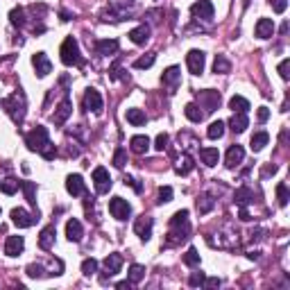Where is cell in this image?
I'll use <instances>...</instances> for the list:
<instances>
[{
    "label": "cell",
    "mask_w": 290,
    "mask_h": 290,
    "mask_svg": "<svg viewBox=\"0 0 290 290\" xmlns=\"http://www.w3.org/2000/svg\"><path fill=\"white\" fill-rule=\"evenodd\" d=\"M184 263L188 265V268H198V265H199V254H198L195 247H191V250L184 254Z\"/></svg>",
    "instance_id": "obj_43"
},
{
    "label": "cell",
    "mask_w": 290,
    "mask_h": 290,
    "mask_svg": "<svg viewBox=\"0 0 290 290\" xmlns=\"http://www.w3.org/2000/svg\"><path fill=\"white\" fill-rule=\"evenodd\" d=\"M27 274H30V277L32 279H36V277H43V268H41V265H27Z\"/></svg>",
    "instance_id": "obj_50"
},
{
    "label": "cell",
    "mask_w": 290,
    "mask_h": 290,
    "mask_svg": "<svg viewBox=\"0 0 290 290\" xmlns=\"http://www.w3.org/2000/svg\"><path fill=\"white\" fill-rule=\"evenodd\" d=\"M20 188L25 193V199L30 206H36V186L32 181H20Z\"/></svg>",
    "instance_id": "obj_35"
},
{
    "label": "cell",
    "mask_w": 290,
    "mask_h": 290,
    "mask_svg": "<svg viewBox=\"0 0 290 290\" xmlns=\"http://www.w3.org/2000/svg\"><path fill=\"white\" fill-rule=\"evenodd\" d=\"M234 199H236L238 206H247L250 202H254V191H250L247 186H240L236 191V195H234Z\"/></svg>",
    "instance_id": "obj_29"
},
{
    "label": "cell",
    "mask_w": 290,
    "mask_h": 290,
    "mask_svg": "<svg viewBox=\"0 0 290 290\" xmlns=\"http://www.w3.org/2000/svg\"><path fill=\"white\" fill-rule=\"evenodd\" d=\"M109 75H111V79H125V75H123V71H120L118 64H113L111 71H109Z\"/></svg>",
    "instance_id": "obj_55"
},
{
    "label": "cell",
    "mask_w": 290,
    "mask_h": 290,
    "mask_svg": "<svg viewBox=\"0 0 290 290\" xmlns=\"http://www.w3.org/2000/svg\"><path fill=\"white\" fill-rule=\"evenodd\" d=\"M206 136L211 141H218L224 136V123L222 120H213L211 125H209V129H206Z\"/></svg>",
    "instance_id": "obj_33"
},
{
    "label": "cell",
    "mask_w": 290,
    "mask_h": 290,
    "mask_svg": "<svg viewBox=\"0 0 290 290\" xmlns=\"http://www.w3.org/2000/svg\"><path fill=\"white\" fill-rule=\"evenodd\" d=\"M143 277H145V268L143 265H139V263H134L132 268H129V272H127V281L129 284H139V281H143Z\"/></svg>",
    "instance_id": "obj_34"
},
{
    "label": "cell",
    "mask_w": 290,
    "mask_h": 290,
    "mask_svg": "<svg viewBox=\"0 0 290 290\" xmlns=\"http://www.w3.org/2000/svg\"><path fill=\"white\" fill-rule=\"evenodd\" d=\"M222 284V281H220V279L218 277H211V279H204V286L206 288H218V286Z\"/></svg>",
    "instance_id": "obj_56"
},
{
    "label": "cell",
    "mask_w": 290,
    "mask_h": 290,
    "mask_svg": "<svg viewBox=\"0 0 290 290\" xmlns=\"http://www.w3.org/2000/svg\"><path fill=\"white\" fill-rule=\"evenodd\" d=\"M204 279H206L204 272H193L191 279H188V284H191L193 288H198V286H204Z\"/></svg>",
    "instance_id": "obj_48"
},
{
    "label": "cell",
    "mask_w": 290,
    "mask_h": 290,
    "mask_svg": "<svg viewBox=\"0 0 290 290\" xmlns=\"http://www.w3.org/2000/svg\"><path fill=\"white\" fill-rule=\"evenodd\" d=\"M123 181H125V186H132V188H134V191H136V193H141V191H143V186H141V184H139V181H136V179H134V177H129V175H127V177L123 179Z\"/></svg>",
    "instance_id": "obj_53"
},
{
    "label": "cell",
    "mask_w": 290,
    "mask_h": 290,
    "mask_svg": "<svg viewBox=\"0 0 290 290\" xmlns=\"http://www.w3.org/2000/svg\"><path fill=\"white\" fill-rule=\"evenodd\" d=\"M125 163H127V152L123 150V147H118L116 154H113V165H116V168H125Z\"/></svg>",
    "instance_id": "obj_47"
},
{
    "label": "cell",
    "mask_w": 290,
    "mask_h": 290,
    "mask_svg": "<svg viewBox=\"0 0 290 290\" xmlns=\"http://www.w3.org/2000/svg\"><path fill=\"white\" fill-rule=\"evenodd\" d=\"M41 157L43 159H48V161H50V159H54L57 157V147H54L53 145V141H48L46 145H43V147H41V152H39Z\"/></svg>",
    "instance_id": "obj_46"
},
{
    "label": "cell",
    "mask_w": 290,
    "mask_h": 290,
    "mask_svg": "<svg viewBox=\"0 0 290 290\" xmlns=\"http://www.w3.org/2000/svg\"><path fill=\"white\" fill-rule=\"evenodd\" d=\"M277 199H279V206H286L290 199V193H288V186L281 181V184H277Z\"/></svg>",
    "instance_id": "obj_45"
},
{
    "label": "cell",
    "mask_w": 290,
    "mask_h": 290,
    "mask_svg": "<svg viewBox=\"0 0 290 290\" xmlns=\"http://www.w3.org/2000/svg\"><path fill=\"white\" fill-rule=\"evenodd\" d=\"M9 20H12V25L23 27L25 25V12H23L20 7H14L12 12H9Z\"/></svg>",
    "instance_id": "obj_40"
},
{
    "label": "cell",
    "mask_w": 290,
    "mask_h": 290,
    "mask_svg": "<svg viewBox=\"0 0 290 290\" xmlns=\"http://www.w3.org/2000/svg\"><path fill=\"white\" fill-rule=\"evenodd\" d=\"M229 127L234 134H243L247 127H250V118H247V113H234L229 120Z\"/></svg>",
    "instance_id": "obj_21"
},
{
    "label": "cell",
    "mask_w": 290,
    "mask_h": 290,
    "mask_svg": "<svg viewBox=\"0 0 290 290\" xmlns=\"http://www.w3.org/2000/svg\"><path fill=\"white\" fill-rule=\"evenodd\" d=\"M186 64H188V71L193 75H202L204 72V64H206V54L202 50H191L186 54Z\"/></svg>",
    "instance_id": "obj_9"
},
{
    "label": "cell",
    "mask_w": 290,
    "mask_h": 290,
    "mask_svg": "<svg viewBox=\"0 0 290 290\" xmlns=\"http://www.w3.org/2000/svg\"><path fill=\"white\" fill-rule=\"evenodd\" d=\"M95 48H98V54H105V57H109V54H116L118 53V41L116 39H102L95 43Z\"/></svg>",
    "instance_id": "obj_25"
},
{
    "label": "cell",
    "mask_w": 290,
    "mask_h": 290,
    "mask_svg": "<svg viewBox=\"0 0 290 290\" xmlns=\"http://www.w3.org/2000/svg\"><path fill=\"white\" fill-rule=\"evenodd\" d=\"M66 191L71 193L72 198H77V195H82V193L86 191L82 175H68V177H66Z\"/></svg>",
    "instance_id": "obj_16"
},
{
    "label": "cell",
    "mask_w": 290,
    "mask_h": 290,
    "mask_svg": "<svg viewBox=\"0 0 290 290\" xmlns=\"http://www.w3.org/2000/svg\"><path fill=\"white\" fill-rule=\"evenodd\" d=\"M84 109H86V111H91V113H95V116L102 113L105 102H102L100 91H95V89H86V93H84Z\"/></svg>",
    "instance_id": "obj_6"
},
{
    "label": "cell",
    "mask_w": 290,
    "mask_h": 290,
    "mask_svg": "<svg viewBox=\"0 0 290 290\" xmlns=\"http://www.w3.org/2000/svg\"><path fill=\"white\" fill-rule=\"evenodd\" d=\"M193 168H195V163H193L191 154H184V157L179 159V163H177V172H179V175H188Z\"/></svg>",
    "instance_id": "obj_38"
},
{
    "label": "cell",
    "mask_w": 290,
    "mask_h": 290,
    "mask_svg": "<svg viewBox=\"0 0 290 290\" xmlns=\"http://www.w3.org/2000/svg\"><path fill=\"white\" fill-rule=\"evenodd\" d=\"M256 118H258V123H265V120L270 118V109H268V107H258Z\"/></svg>",
    "instance_id": "obj_54"
},
{
    "label": "cell",
    "mask_w": 290,
    "mask_h": 290,
    "mask_svg": "<svg viewBox=\"0 0 290 290\" xmlns=\"http://www.w3.org/2000/svg\"><path fill=\"white\" fill-rule=\"evenodd\" d=\"M54 236H57L54 224H50V227H46V229L41 231V236H39V247L41 250H50V247L54 245Z\"/></svg>",
    "instance_id": "obj_23"
},
{
    "label": "cell",
    "mask_w": 290,
    "mask_h": 290,
    "mask_svg": "<svg viewBox=\"0 0 290 290\" xmlns=\"http://www.w3.org/2000/svg\"><path fill=\"white\" fill-rule=\"evenodd\" d=\"M154 59H157V54H143V57H139V59L134 61V68H139V71H143V68H150L152 64H154Z\"/></svg>",
    "instance_id": "obj_41"
},
{
    "label": "cell",
    "mask_w": 290,
    "mask_h": 290,
    "mask_svg": "<svg viewBox=\"0 0 290 290\" xmlns=\"http://www.w3.org/2000/svg\"><path fill=\"white\" fill-rule=\"evenodd\" d=\"M109 213H111L116 220L123 222V220H127V218L132 216V204L123 198H113V199H109Z\"/></svg>",
    "instance_id": "obj_5"
},
{
    "label": "cell",
    "mask_w": 290,
    "mask_h": 290,
    "mask_svg": "<svg viewBox=\"0 0 290 290\" xmlns=\"http://www.w3.org/2000/svg\"><path fill=\"white\" fill-rule=\"evenodd\" d=\"M188 231H191V224H188V211L181 209L175 216L170 218V243H177V240H186L188 238Z\"/></svg>",
    "instance_id": "obj_2"
},
{
    "label": "cell",
    "mask_w": 290,
    "mask_h": 290,
    "mask_svg": "<svg viewBox=\"0 0 290 290\" xmlns=\"http://www.w3.org/2000/svg\"><path fill=\"white\" fill-rule=\"evenodd\" d=\"M272 34H274V23H272V18H258V23H256L258 39H270Z\"/></svg>",
    "instance_id": "obj_24"
},
{
    "label": "cell",
    "mask_w": 290,
    "mask_h": 290,
    "mask_svg": "<svg viewBox=\"0 0 290 290\" xmlns=\"http://www.w3.org/2000/svg\"><path fill=\"white\" fill-rule=\"evenodd\" d=\"M184 113H186V118L191 120V123H202V120H204V111H199V107L195 105V102L186 105Z\"/></svg>",
    "instance_id": "obj_32"
},
{
    "label": "cell",
    "mask_w": 290,
    "mask_h": 290,
    "mask_svg": "<svg viewBox=\"0 0 290 290\" xmlns=\"http://www.w3.org/2000/svg\"><path fill=\"white\" fill-rule=\"evenodd\" d=\"M229 109L234 113H247V109H250V102H247L243 95H234V98L229 100Z\"/></svg>",
    "instance_id": "obj_30"
},
{
    "label": "cell",
    "mask_w": 290,
    "mask_h": 290,
    "mask_svg": "<svg viewBox=\"0 0 290 290\" xmlns=\"http://www.w3.org/2000/svg\"><path fill=\"white\" fill-rule=\"evenodd\" d=\"M198 100H199V105H202L199 109H206L209 113L216 111L218 107H220V93L218 91H199Z\"/></svg>",
    "instance_id": "obj_10"
},
{
    "label": "cell",
    "mask_w": 290,
    "mask_h": 290,
    "mask_svg": "<svg viewBox=\"0 0 290 290\" xmlns=\"http://www.w3.org/2000/svg\"><path fill=\"white\" fill-rule=\"evenodd\" d=\"M238 216H240V220H245V222H247V220H252L250 211H247V209H245V206H240V213H238Z\"/></svg>",
    "instance_id": "obj_57"
},
{
    "label": "cell",
    "mask_w": 290,
    "mask_h": 290,
    "mask_svg": "<svg viewBox=\"0 0 290 290\" xmlns=\"http://www.w3.org/2000/svg\"><path fill=\"white\" fill-rule=\"evenodd\" d=\"M268 143H270V134L268 132H254V136H252V141H250V147H252V152H261Z\"/></svg>",
    "instance_id": "obj_28"
},
{
    "label": "cell",
    "mask_w": 290,
    "mask_h": 290,
    "mask_svg": "<svg viewBox=\"0 0 290 290\" xmlns=\"http://www.w3.org/2000/svg\"><path fill=\"white\" fill-rule=\"evenodd\" d=\"M20 188V181L18 179H14V177H7L0 181V191L5 193V195H14V193Z\"/></svg>",
    "instance_id": "obj_36"
},
{
    "label": "cell",
    "mask_w": 290,
    "mask_h": 290,
    "mask_svg": "<svg viewBox=\"0 0 290 290\" xmlns=\"http://www.w3.org/2000/svg\"><path fill=\"white\" fill-rule=\"evenodd\" d=\"M71 113H72V105H71V100L66 98L59 107H57V109H54V113H53V123H54V125H64V123L68 120V116H71Z\"/></svg>",
    "instance_id": "obj_17"
},
{
    "label": "cell",
    "mask_w": 290,
    "mask_h": 290,
    "mask_svg": "<svg viewBox=\"0 0 290 290\" xmlns=\"http://www.w3.org/2000/svg\"><path fill=\"white\" fill-rule=\"evenodd\" d=\"M82 236H84V229H82V222L79 220H68L66 222V238L71 240V243H79L82 240Z\"/></svg>",
    "instance_id": "obj_18"
},
{
    "label": "cell",
    "mask_w": 290,
    "mask_h": 290,
    "mask_svg": "<svg viewBox=\"0 0 290 290\" xmlns=\"http://www.w3.org/2000/svg\"><path fill=\"white\" fill-rule=\"evenodd\" d=\"M93 184H95V191H98V195H105V193H109V188H111V177H109L107 168L98 165V168L93 170Z\"/></svg>",
    "instance_id": "obj_7"
},
{
    "label": "cell",
    "mask_w": 290,
    "mask_h": 290,
    "mask_svg": "<svg viewBox=\"0 0 290 290\" xmlns=\"http://www.w3.org/2000/svg\"><path fill=\"white\" fill-rule=\"evenodd\" d=\"M168 202H172V188L170 186H161L157 195V204H168Z\"/></svg>",
    "instance_id": "obj_44"
},
{
    "label": "cell",
    "mask_w": 290,
    "mask_h": 290,
    "mask_svg": "<svg viewBox=\"0 0 290 290\" xmlns=\"http://www.w3.org/2000/svg\"><path fill=\"white\" fill-rule=\"evenodd\" d=\"M288 68H290V59H284L281 64H279V75L284 79H288L290 77V72H288Z\"/></svg>",
    "instance_id": "obj_52"
},
{
    "label": "cell",
    "mask_w": 290,
    "mask_h": 290,
    "mask_svg": "<svg viewBox=\"0 0 290 290\" xmlns=\"http://www.w3.org/2000/svg\"><path fill=\"white\" fill-rule=\"evenodd\" d=\"M48 141H50V134H48V129L43 125H36L32 132L25 136V145L32 152H41V147H43Z\"/></svg>",
    "instance_id": "obj_4"
},
{
    "label": "cell",
    "mask_w": 290,
    "mask_h": 290,
    "mask_svg": "<svg viewBox=\"0 0 290 290\" xmlns=\"http://www.w3.org/2000/svg\"><path fill=\"white\" fill-rule=\"evenodd\" d=\"M36 220H39V213H30V211H25V209H14L12 211V222L16 224L18 229L32 227Z\"/></svg>",
    "instance_id": "obj_8"
},
{
    "label": "cell",
    "mask_w": 290,
    "mask_h": 290,
    "mask_svg": "<svg viewBox=\"0 0 290 290\" xmlns=\"http://www.w3.org/2000/svg\"><path fill=\"white\" fill-rule=\"evenodd\" d=\"M179 79H181V71H179L177 66L165 68L163 75H161V82H163L165 86H177V84H179Z\"/></svg>",
    "instance_id": "obj_26"
},
{
    "label": "cell",
    "mask_w": 290,
    "mask_h": 290,
    "mask_svg": "<svg viewBox=\"0 0 290 290\" xmlns=\"http://www.w3.org/2000/svg\"><path fill=\"white\" fill-rule=\"evenodd\" d=\"M286 7H288V0H272V9L277 14H284Z\"/></svg>",
    "instance_id": "obj_51"
},
{
    "label": "cell",
    "mask_w": 290,
    "mask_h": 290,
    "mask_svg": "<svg viewBox=\"0 0 290 290\" xmlns=\"http://www.w3.org/2000/svg\"><path fill=\"white\" fill-rule=\"evenodd\" d=\"M199 159H202L204 165L213 168V165H218V161H220V152H218V147H202V150H199Z\"/></svg>",
    "instance_id": "obj_22"
},
{
    "label": "cell",
    "mask_w": 290,
    "mask_h": 290,
    "mask_svg": "<svg viewBox=\"0 0 290 290\" xmlns=\"http://www.w3.org/2000/svg\"><path fill=\"white\" fill-rule=\"evenodd\" d=\"M168 141H170V139H168V134H159L157 141H154V147H157L159 152H163L165 147H168Z\"/></svg>",
    "instance_id": "obj_49"
},
{
    "label": "cell",
    "mask_w": 290,
    "mask_h": 290,
    "mask_svg": "<svg viewBox=\"0 0 290 290\" xmlns=\"http://www.w3.org/2000/svg\"><path fill=\"white\" fill-rule=\"evenodd\" d=\"M152 227H154V220H152L150 216H141V218H136V222H134V231H136V236H139L141 240H150Z\"/></svg>",
    "instance_id": "obj_11"
},
{
    "label": "cell",
    "mask_w": 290,
    "mask_h": 290,
    "mask_svg": "<svg viewBox=\"0 0 290 290\" xmlns=\"http://www.w3.org/2000/svg\"><path fill=\"white\" fill-rule=\"evenodd\" d=\"M0 107L12 116L14 123H23V118H25V98H23V93H12L9 98L0 100Z\"/></svg>",
    "instance_id": "obj_1"
},
{
    "label": "cell",
    "mask_w": 290,
    "mask_h": 290,
    "mask_svg": "<svg viewBox=\"0 0 290 290\" xmlns=\"http://www.w3.org/2000/svg\"><path fill=\"white\" fill-rule=\"evenodd\" d=\"M102 265H105L107 274H109V277H113V274H118L120 268H123V256H120V254H109V256L102 261Z\"/></svg>",
    "instance_id": "obj_20"
},
{
    "label": "cell",
    "mask_w": 290,
    "mask_h": 290,
    "mask_svg": "<svg viewBox=\"0 0 290 290\" xmlns=\"http://www.w3.org/2000/svg\"><path fill=\"white\" fill-rule=\"evenodd\" d=\"M129 39H132V43H136V46H145L147 41H150V25H139L134 27L132 32H129Z\"/></svg>",
    "instance_id": "obj_19"
},
{
    "label": "cell",
    "mask_w": 290,
    "mask_h": 290,
    "mask_svg": "<svg viewBox=\"0 0 290 290\" xmlns=\"http://www.w3.org/2000/svg\"><path fill=\"white\" fill-rule=\"evenodd\" d=\"M116 288L118 290H129L132 288V284H129V281H120V284H116Z\"/></svg>",
    "instance_id": "obj_58"
},
{
    "label": "cell",
    "mask_w": 290,
    "mask_h": 290,
    "mask_svg": "<svg viewBox=\"0 0 290 290\" xmlns=\"http://www.w3.org/2000/svg\"><path fill=\"white\" fill-rule=\"evenodd\" d=\"M59 54H61V61L66 64V66H82V54H79V46L77 41L68 36L59 48Z\"/></svg>",
    "instance_id": "obj_3"
},
{
    "label": "cell",
    "mask_w": 290,
    "mask_h": 290,
    "mask_svg": "<svg viewBox=\"0 0 290 290\" xmlns=\"http://www.w3.org/2000/svg\"><path fill=\"white\" fill-rule=\"evenodd\" d=\"M32 66L34 71H36V75L39 77H48L50 72H53V64H50V59H48L46 53H36L32 57Z\"/></svg>",
    "instance_id": "obj_12"
},
{
    "label": "cell",
    "mask_w": 290,
    "mask_h": 290,
    "mask_svg": "<svg viewBox=\"0 0 290 290\" xmlns=\"http://www.w3.org/2000/svg\"><path fill=\"white\" fill-rule=\"evenodd\" d=\"M216 206V199L211 198V195H202V198H198V211L204 216V213H209Z\"/></svg>",
    "instance_id": "obj_39"
},
{
    "label": "cell",
    "mask_w": 290,
    "mask_h": 290,
    "mask_svg": "<svg viewBox=\"0 0 290 290\" xmlns=\"http://www.w3.org/2000/svg\"><path fill=\"white\" fill-rule=\"evenodd\" d=\"M229 71H231V64L224 59L222 54H218L216 61H213V72H218V75H227Z\"/></svg>",
    "instance_id": "obj_37"
},
{
    "label": "cell",
    "mask_w": 290,
    "mask_h": 290,
    "mask_svg": "<svg viewBox=\"0 0 290 290\" xmlns=\"http://www.w3.org/2000/svg\"><path fill=\"white\" fill-rule=\"evenodd\" d=\"M247 256H250L252 261H256V258H258V252H250V254H247Z\"/></svg>",
    "instance_id": "obj_59"
},
{
    "label": "cell",
    "mask_w": 290,
    "mask_h": 290,
    "mask_svg": "<svg viewBox=\"0 0 290 290\" xmlns=\"http://www.w3.org/2000/svg\"><path fill=\"white\" fill-rule=\"evenodd\" d=\"M82 272H84V277H91L98 272V261L95 258H84L82 261Z\"/></svg>",
    "instance_id": "obj_42"
},
{
    "label": "cell",
    "mask_w": 290,
    "mask_h": 290,
    "mask_svg": "<svg viewBox=\"0 0 290 290\" xmlns=\"http://www.w3.org/2000/svg\"><path fill=\"white\" fill-rule=\"evenodd\" d=\"M125 116H127V123H132L134 127H141L147 123V116H145L141 109H127Z\"/></svg>",
    "instance_id": "obj_31"
},
{
    "label": "cell",
    "mask_w": 290,
    "mask_h": 290,
    "mask_svg": "<svg viewBox=\"0 0 290 290\" xmlns=\"http://www.w3.org/2000/svg\"><path fill=\"white\" fill-rule=\"evenodd\" d=\"M25 250V238L23 236H9L5 240V254L7 256H18L20 252Z\"/></svg>",
    "instance_id": "obj_14"
},
{
    "label": "cell",
    "mask_w": 290,
    "mask_h": 290,
    "mask_svg": "<svg viewBox=\"0 0 290 290\" xmlns=\"http://www.w3.org/2000/svg\"><path fill=\"white\" fill-rule=\"evenodd\" d=\"M213 5L211 0H195L191 5V14L193 16H198V18H213Z\"/></svg>",
    "instance_id": "obj_13"
},
{
    "label": "cell",
    "mask_w": 290,
    "mask_h": 290,
    "mask_svg": "<svg viewBox=\"0 0 290 290\" xmlns=\"http://www.w3.org/2000/svg\"><path fill=\"white\" fill-rule=\"evenodd\" d=\"M243 159H245L243 145H231L229 150H227V157H224V165L227 168H236L238 163H243Z\"/></svg>",
    "instance_id": "obj_15"
},
{
    "label": "cell",
    "mask_w": 290,
    "mask_h": 290,
    "mask_svg": "<svg viewBox=\"0 0 290 290\" xmlns=\"http://www.w3.org/2000/svg\"><path fill=\"white\" fill-rule=\"evenodd\" d=\"M129 147H132V152H136V154H143V152L150 150V139L143 136V134L132 136V139H129Z\"/></svg>",
    "instance_id": "obj_27"
}]
</instances>
